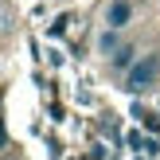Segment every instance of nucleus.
<instances>
[{
  "label": "nucleus",
  "instance_id": "1",
  "mask_svg": "<svg viewBox=\"0 0 160 160\" xmlns=\"http://www.w3.org/2000/svg\"><path fill=\"white\" fill-rule=\"evenodd\" d=\"M156 78H160V51H148L125 70V90L129 94H145Z\"/></svg>",
  "mask_w": 160,
  "mask_h": 160
},
{
  "label": "nucleus",
  "instance_id": "2",
  "mask_svg": "<svg viewBox=\"0 0 160 160\" xmlns=\"http://www.w3.org/2000/svg\"><path fill=\"white\" fill-rule=\"evenodd\" d=\"M129 20H133V4L129 0H113L106 8V28H125Z\"/></svg>",
  "mask_w": 160,
  "mask_h": 160
},
{
  "label": "nucleus",
  "instance_id": "3",
  "mask_svg": "<svg viewBox=\"0 0 160 160\" xmlns=\"http://www.w3.org/2000/svg\"><path fill=\"white\" fill-rule=\"evenodd\" d=\"M133 62H137V51H133L129 43H121L113 55H109V67H113V70H129Z\"/></svg>",
  "mask_w": 160,
  "mask_h": 160
},
{
  "label": "nucleus",
  "instance_id": "4",
  "mask_svg": "<svg viewBox=\"0 0 160 160\" xmlns=\"http://www.w3.org/2000/svg\"><path fill=\"white\" fill-rule=\"evenodd\" d=\"M117 31H121V28H106V31L98 35V51L106 55V59H109V55L117 51V47H121V35H117Z\"/></svg>",
  "mask_w": 160,
  "mask_h": 160
},
{
  "label": "nucleus",
  "instance_id": "5",
  "mask_svg": "<svg viewBox=\"0 0 160 160\" xmlns=\"http://www.w3.org/2000/svg\"><path fill=\"white\" fill-rule=\"evenodd\" d=\"M129 145H133V148H137V152H145V156H152V152H156V148H160V145H156V141H152V137H141V133H133V137H129Z\"/></svg>",
  "mask_w": 160,
  "mask_h": 160
},
{
  "label": "nucleus",
  "instance_id": "6",
  "mask_svg": "<svg viewBox=\"0 0 160 160\" xmlns=\"http://www.w3.org/2000/svg\"><path fill=\"white\" fill-rule=\"evenodd\" d=\"M137 117H141V121H145V125H148L152 133L160 129V113H148V109H141V106H137Z\"/></svg>",
  "mask_w": 160,
  "mask_h": 160
},
{
  "label": "nucleus",
  "instance_id": "7",
  "mask_svg": "<svg viewBox=\"0 0 160 160\" xmlns=\"http://www.w3.org/2000/svg\"><path fill=\"white\" fill-rule=\"evenodd\" d=\"M0 31H8V16L4 12H0Z\"/></svg>",
  "mask_w": 160,
  "mask_h": 160
},
{
  "label": "nucleus",
  "instance_id": "8",
  "mask_svg": "<svg viewBox=\"0 0 160 160\" xmlns=\"http://www.w3.org/2000/svg\"><path fill=\"white\" fill-rule=\"evenodd\" d=\"M8 145V137H4V125H0V148H4Z\"/></svg>",
  "mask_w": 160,
  "mask_h": 160
}]
</instances>
